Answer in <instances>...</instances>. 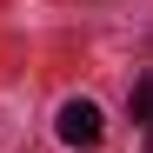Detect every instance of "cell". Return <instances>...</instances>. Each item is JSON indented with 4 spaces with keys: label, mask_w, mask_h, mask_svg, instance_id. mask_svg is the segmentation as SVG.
Wrapping results in <instances>:
<instances>
[{
    "label": "cell",
    "mask_w": 153,
    "mask_h": 153,
    "mask_svg": "<svg viewBox=\"0 0 153 153\" xmlns=\"http://www.w3.org/2000/svg\"><path fill=\"white\" fill-rule=\"evenodd\" d=\"M53 126H60V140H67L73 153H93V146H100V133H107V120H100L93 100H67Z\"/></svg>",
    "instance_id": "1"
},
{
    "label": "cell",
    "mask_w": 153,
    "mask_h": 153,
    "mask_svg": "<svg viewBox=\"0 0 153 153\" xmlns=\"http://www.w3.org/2000/svg\"><path fill=\"white\" fill-rule=\"evenodd\" d=\"M126 107H133V120H140L146 133H153V73H146L140 87H133V100H126Z\"/></svg>",
    "instance_id": "2"
},
{
    "label": "cell",
    "mask_w": 153,
    "mask_h": 153,
    "mask_svg": "<svg viewBox=\"0 0 153 153\" xmlns=\"http://www.w3.org/2000/svg\"><path fill=\"white\" fill-rule=\"evenodd\" d=\"M146 153H153V133H146Z\"/></svg>",
    "instance_id": "3"
}]
</instances>
